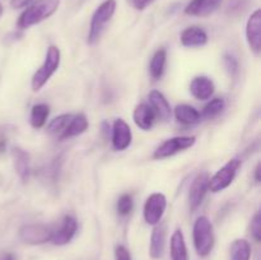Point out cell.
<instances>
[{
	"mask_svg": "<svg viewBox=\"0 0 261 260\" xmlns=\"http://www.w3.org/2000/svg\"><path fill=\"white\" fill-rule=\"evenodd\" d=\"M180 40L186 47H201L208 43V35L201 27L191 25L182 31Z\"/></svg>",
	"mask_w": 261,
	"mask_h": 260,
	"instance_id": "2e32d148",
	"label": "cell"
},
{
	"mask_svg": "<svg viewBox=\"0 0 261 260\" xmlns=\"http://www.w3.org/2000/svg\"><path fill=\"white\" fill-rule=\"evenodd\" d=\"M246 38L252 53L259 55L261 51V10L256 9L246 24Z\"/></svg>",
	"mask_w": 261,
	"mask_h": 260,
	"instance_id": "30bf717a",
	"label": "cell"
},
{
	"mask_svg": "<svg viewBox=\"0 0 261 260\" xmlns=\"http://www.w3.org/2000/svg\"><path fill=\"white\" fill-rule=\"evenodd\" d=\"M76 229H78V222L73 216L68 214L60 222V226L58 228L53 229L50 241L56 246H63V245L69 244L73 240V237L75 236Z\"/></svg>",
	"mask_w": 261,
	"mask_h": 260,
	"instance_id": "9c48e42d",
	"label": "cell"
},
{
	"mask_svg": "<svg viewBox=\"0 0 261 260\" xmlns=\"http://www.w3.org/2000/svg\"><path fill=\"white\" fill-rule=\"evenodd\" d=\"M223 63L229 75L236 76L237 73H239V61H237V59L234 56L227 54V55H224Z\"/></svg>",
	"mask_w": 261,
	"mask_h": 260,
	"instance_id": "f1b7e54d",
	"label": "cell"
},
{
	"mask_svg": "<svg viewBox=\"0 0 261 260\" xmlns=\"http://www.w3.org/2000/svg\"><path fill=\"white\" fill-rule=\"evenodd\" d=\"M115 10H116V0H105L96 10L91 19L88 33V43L93 45L101 37L102 32L106 28L107 23L114 17Z\"/></svg>",
	"mask_w": 261,
	"mask_h": 260,
	"instance_id": "277c9868",
	"label": "cell"
},
{
	"mask_svg": "<svg viewBox=\"0 0 261 260\" xmlns=\"http://www.w3.org/2000/svg\"><path fill=\"white\" fill-rule=\"evenodd\" d=\"M59 7H60V0H33L18 18V28L25 30L38 24L55 14Z\"/></svg>",
	"mask_w": 261,
	"mask_h": 260,
	"instance_id": "6da1fadb",
	"label": "cell"
},
{
	"mask_svg": "<svg viewBox=\"0 0 261 260\" xmlns=\"http://www.w3.org/2000/svg\"><path fill=\"white\" fill-rule=\"evenodd\" d=\"M175 117L177 121L185 125H195L200 121V114L190 105H177L175 109Z\"/></svg>",
	"mask_w": 261,
	"mask_h": 260,
	"instance_id": "7402d4cb",
	"label": "cell"
},
{
	"mask_svg": "<svg viewBox=\"0 0 261 260\" xmlns=\"http://www.w3.org/2000/svg\"><path fill=\"white\" fill-rule=\"evenodd\" d=\"M32 2L33 0H10V7L13 9H22V8H27Z\"/></svg>",
	"mask_w": 261,
	"mask_h": 260,
	"instance_id": "d6a6232c",
	"label": "cell"
},
{
	"mask_svg": "<svg viewBox=\"0 0 261 260\" xmlns=\"http://www.w3.org/2000/svg\"><path fill=\"white\" fill-rule=\"evenodd\" d=\"M196 142L195 137H175L171 139L165 140L157 149L154 150L153 157L155 160H163V158L175 155L176 153L182 152V150L189 149L193 147Z\"/></svg>",
	"mask_w": 261,
	"mask_h": 260,
	"instance_id": "8992f818",
	"label": "cell"
},
{
	"mask_svg": "<svg viewBox=\"0 0 261 260\" xmlns=\"http://www.w3.org/2000/svg\"><path fill=\"white\" fill-rule=\"evenodd\" d=\"M251 235H252V237L255 239V241L260 242V240H261V216H260L259 212L255 214L254 218H252V221H251Z\"/></svg>",
	"mask_w": 261,
	"mask_h": 260,
	"instance_id": "f546056e",
	"label": "cell"
},
{
	"mask_svg": "<svg viewBox=\"0 0 261 260\" xmlns=\"http://www.w3.org/2000/svg\"><path fill=\"white\" fill-rule=\"evenodd\" d=\"M13 163L18 176L22 181H27L30 177V155L22 148H13L12 150Z\"/></svg>",
	"mask_w": 261,
	"mask_h": 260,
	"instance_id": "d6986e66",
	"label": "cell"
},
{
	"mask_svg": "<svg viewBox=\"0 0 261 260\" xmlns=\"http://www.w3.org/2000/svg\"><path fill=\"white\" fill-rule=\"evenodd\" d=\"M87 129H88V120H87V117L83 114L73 115L68 126H66V129L64 130V133L59 139L63 140L68 139V138L76 137V135L83 134Z\"/></svg>",
	"mask_w": 261,
	"mask_h": 260,
	"instance_id": "44dd1931",
	"label": "cell"
},
{
	"mask_svg": "<svg viewBox=\"0 0 261 260\" xmlns=\"http://www.w3.org/2000/svg\"><path fill=\"white\" fill-rule=\"evenodd\" d=\"M2 260H15V255L12 254V252H8L2 257Z\"/></svg>",
	"mask_w": 261,
	"mask_h": 260,
	"instance_id": "8d00e7d4",
	"label": "cell"
},
{
	"mask_svg": "<svg viewBox=\"0 0 261 260\" xmlns=\"http://www.w3.org/2000/svg\"><path fill=\"white\" fill-rule=\"evenodd\" d=\"M171 259L172 260H189L188 247H186L185 237L180 228L176 229L171 236L170 242Z\"/></svg>",
	"mask_w": 261,
	"mask_h": 260,
	"instance_id": "ffe728a7",
	"label": "cell"
},
{
	"mask_svg": "<svg viewBox=\"0 0 261 260\" xmlns=\"http://www.w3.org/2000/svg\"><path fill=\"white\" fill-rule=\"evenodd\" d=\"M48 114H50V107L46 103H37L32 107L31 111L30 121L35 129H40L47 121Z\"/></svg>",
	"mask_w": 261,
	"mask_h": 260,
	"instance_id": "d4e9b609",
	"label": "cell"
},
{
	"mask_svg": "<svg viewBox=\"0 0 261 260\" xmlns=\"http://www.w3.org/2000/svg\"><path fill=\"white\" fill-rule=\"evenodd\" d=\"M149 106L152 107L153 112H154L155 117L161 119L162 121H167L170 120L172 110H171L170 103H168L167 98L161 93L160 91H152L149 93Z\"/></svg>",
	"mask_w": 261,
	"mask_h": 260,
	"instance_id": "e0dca14e",
	"label": "cell"
},
{
	"mask_svg": "<svg viewBox=\"0 0 261 260\" xmlns=\"http://www.w3.org/2000/svg\"><path fill=\"white\" fill-rule=\"evenodd\" d=\"M251 245L247 240H234L231 245V260H250Z\"/></svg>",
	"mask_w": 261,
	"mask_h": 260,
	"instance_id": "cb8c5ba5",
	"label": "cell"
},
{
	"mask_svg": "<svg viewBox=\"0 0 261 260\" xmlns=\"http://www.w3.org/2000/svg\"><path fill=\"white\" fill-rule=\"evenodd\" d=\"M115 260H132L130 251L124 245H117L115 247Z\"/></svg>",
	"mask_w": 261,
	"mask_h": 260,
	"instance_id": "4dcf8cb0",
	"label": "cell"
},
{
	"mask_svg": "<svg viewBox=\"0 0 261 260\" xmlns=\"http://www.w3.org/2000/svg\"><path fill=\"white\" fill-rule=\"evenodd\" d=\"M133 206H134V201H133V196L130 194H124L119 198L117 200V213L120 216H127V214L132 213Z\"/></svg>",
	"mask_w": 261,
	"mask_h": 260,
	"instance_id": "83f0119b",
	"label": "cell"
},
{
	"mask_svg": "<svg viewBox=\"0 0 261 260\" xmlns=\"http://www.w3.org/2000/svg\"><path fill=\"white\" fill-rule=\"evenodd\" d=\"M60 60H61V54L59 47L56 46H50L46 51L45 61L41 65V68L33 74L32 82H31V87H32V91L37 92L50 81L51 76L56 73V70L60 66Z\"/></svg>",
	"mask_w": 261,
	"mask_h": 260,
	"instance_id": "3957f363",
	"label": "cell"
},
{
	"mask_svg": "<svg viewBox=\"0 0 261 260\" xmlns=\"http://www.w3.org/2000/svg\"><path fill=\"white\" fill-rule=\"evenodd\" d=\"M255 180H256V183H260V163L255 168Z\"/></svg>",
	"mask_w": 261,
	"mask_h": 260,
	"instance_id": "d590c367",
	"label": "cell"
},
{
	"mask_svg": "<svg viewBox=\"0 0 261 260\" xmlns=\"http://www.w3.org/2000/svg\"><path fill=\"white\" fill-rule=\"evenodd\" d=\"M214 89H216V86H214L213 81L205 75L196 76L190 83L191 94L200 101L211 98L214 94Z\"/></svg>",
	"mask_w": 261,
	"mask_h": 260,
	"instance_id": "9a60e30c",
	"label": "cell"
},
{
	"mask_svg": "<svg viewBox=\"0 0 261 260\" xmlns=\"http://www.w3.org/2000/svg\"><path fill=\"white\" fill-rule=\"evenodd\" d=\"M129 5H132L137 10H144L145 8L149 7L154 0H126Z\"/></svg>",
	"mask_w": 261,
	"mask_h": 260,
	"instance_id": "1f68e13d",
	"label": "cell"
},
{
	"mask_svg": "<svg viewBox=\"0 0 261 260\" xmlns=\"http://www.w3.org/2000/svg\"><path fill=\"white\" fill-rule=\"evenodd\" d=\"M133 134L129 124L125 120H115L112 126V147L116 150H125L132 144Z\"/></svg>",
	"mask_w": 261,
	"mask_h": 260,
	"instance_id": "7c38bea8",
	"label": "cell"
},
{
	"mask_svg": "<svg viewBox=\"0 0 261 260\" xmlns=\"http://www.w3.org/2000/svg\"><path fill=\"white\" fill-rule=\"evenodd\" d=\"M133 119H134V122L137 124L138 127L143 130H149L154 125L155 115L149 105L140 103L135 107Z\"/></svg>",
	"mask_w": 261,
	"mask_h": 260,
	"instance_id": "ac0fdd59",
	"label": "cell"
},
{
	"mask_svg": "<svg viewBox=\"0 0 261 260\" xmlns=\"http://www.w3.org/2000/svg\"><path fill=\"white\" fill-rule=\"evenodd\" d=\"M7 145H8L7 135H5V133L3 132V130H0V154L7 150Z\"/></svg>",
	"mask_w": 261,
	"mask_h": 260,
	"instance_id": "836d02e7",
	"label": "cell"
},
{
	"mask_svg": "<svg viewBox=\"0 0 261 260\" xmlns=\"http://www.w3.org/2000/svg\"><path fill=\"white\" fill-rule=\"evenodd\" d=\"M194 246L199 256L205 257L212 252L216 242L214 228L212 222L205 216L199 217L193 227Z\"/></svg>",
	"mask_w": 261,
	"mask_h": 260,
	"instance_id": "7a4b0ae2",
	"label": "cell"
},
{
	"mask_svg": "<svg viewBox=\"0 0 261 260\" xmlns=\"http://www.w3.org/2000/svg\"><path fill=\"white\" fill-rule=\"evenodd\" d=\"M166 61H167V53L165 48H160L158 51H155L149 64V74L153 79L157 81L163 75L166 69Z\"/></svg>",
	"mask_w": 261,
	"mask_h": 260,
	"instance_id": "603a6c76",
	"label": "cell"
},
{
	"mask_svg": "<svg viewBox=\"0 0 261 260\" xmlns=\"http://www.w3.org/2000/svg\"><path fill=\"white\" fill-rule=\"evenodd\" d=\"M167 208V199L162 193H154L148 196L144 204V219L150 226H155L162 221Z\"/></svg>",
	"mask_w": 261,
	"mask_h": 260,
	"instance_id": "52a82bcc",
	"label": "cell"
},
{
	"mask_svg": "<svg viewBox=\"0 0 261 260\" xmlns=\"http://www.w3.org/2000/svg\"><path fill=\"white\" fill-rule=\"evenodd\" d=\"M240 166H241V161L237 158L228 161L221 170L217 171L213 177L209 178L208 190L212 193H221L224 189L228 188L233 183Z\"/></svg>",
	"mask_w": 261,
	"mask_h": 260,
	"instance_id": "5b68a950",
	"label": "cell"
},
{
	"mask_svg": "<svg viewBox=\"0 0 261 260\" xmlns=\"http://www.w3.org/2000/svg\"><path fill=\"white\" fill-rule=\"evenodd\" d=\"M53 228L46 224H25L19 229V239L28 245H42L51 240Z\"/></svg>",
	"mask_w": 261,
	"mask_h": 260,
	"instance_id": "ba28073f",
	"label": "cell"
},
{
	"mask_svg": "<svg viewBox=\"0 0 261 260\" xmlns=\"http://www.w3.org/2000/svg\"><path fill=\"white\" fill-rule=\"evenodd\" d=\"M3 13H4V8H3L2 3H0V17H2V15H3Z\"/></svg>",
	"mask_w": 261,
	"mask_h": 260,
	"instance_id": "74e56055",
	"label": "cell"
},
{
	"mask_svg": "<svg viewBox=\"0 0 261 260\" xmlns=\"http://www.w3.org/2000/svg\"><path fill=\"white\" fill-rule=\"evenodd\" d=\"M71 117H73V115L64 114V115H60V116L55 117V119H53L47 126L48 133H50V134L56 135L58 138H60L61 134L64 133V130L66 129V126H68Z\"/></svg>",
	"mask_w": 261,
	"mask_h": 260,
	"instance_id": "484cf974",
	"label": "cell"
},
{
	"mask_svg": "<svg viewBox=\"0 0 261 260\" xmlns=\"http://www.w3.org/2000/svg\"><path fill=\"white\" fill-rule=\"evenodd\" d=\"M223 0H191L185 8V14L193 17H208L213 14Z\"/></svg>",
	"mask_w": 261,
	"mask_h": 260,
	"instance_id": "5bb4252c",
	"label": "cell"
},
{
	"mask_svg": "<svg viewBox=\"0 0 261 260\" xmlns=\"http://www.w3.org/2000/svg\"><path fill=\"white\" fill-rule=\"evenodd\" d=\"M209 175L206 172H200L191 184L190 193H189V205L191 211H196L203 203L205 194L208 193Z\"/></svg>",
	"mask_w": 261,
	"mask_h": 260,
	"instance_id": "8fae6325",
	"label": "cell"
},
{
	"mask_svg": "<svg viewBox=\"0 0 261 260\" xmlns=\"http://www.w3.org/2000/svg\"><path fill=\"white\" fill-rule=\"evenodd\" d=\"M226 107V102L223 98H213L204 106L203 109V116L205 119H213V117L218 116Z\"/></svg>",
	"mask_w": 261,
	"mask_h": 260,
	"instance_id": "4316f807",
	"label": "cell"
},
{
	"mask_svg": "<svg viewBox=\"0 0 261 260\" xmlns=\"http://www.w3.org/2000/svg\"><path fill=\"white\" fill-rule=\"evenodd\" d=\"M102 133L105 134V137H109V133H110V125L109 122H102Z\"/></svg>",
	"mask_w": 261,
	"mask_h": 260,
	"instance_id": "e575fe53",
	"label": "cell"
},
{
	"mask_svg": "<svg viewBox=\"0 0 261 260\" xmlns=\"http://www.w3.org/2000/svg\"><path fill=\"white\" fill-rule=\"evenodd\" d=\"M166 235H167V226L163 222H160L154 226L150 236L149 255L152 259H161L165 254L166 249Z\"/></svg>",
	"mask_w": 261,
	"mask_h": 260,
	"instance_id": "4fadbf2b",
	"label": "cell"
}]
</instances>
